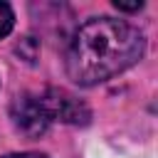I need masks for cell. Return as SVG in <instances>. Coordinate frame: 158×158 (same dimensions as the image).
<instances>
[{"mask_svg":"<svg viewBox=\"0 0 158 158\" xmlns=\"http://www.w3.org/2000/svg\"><path fill=\"white\" fill-rule=\"evenodd\" d=\"M146 52V37L126 20L91 17L74 32L67 49V74L81 86L101 84L128 67Z\"/></svg>","mask_w":158,"mask_h":158,"instance_id":"obj_1","label":"cell"},{"mask_svg":"<svg viewBox=\"0 0 158 158\" xmlns=\"http://www.w3.org/2000/svg\"><path fill=\"white\" fill-rule=\"evenodd\" d=\"M40 101H42V109H44V114H47L49 121H62V123H72V126H84V123H89V118H91L89 106H86L81 99H77L74 94L64 91V89L49 86V89L40 96Z\"/></svg>","mask_w":158,"mask_h":158,"instance_id":"obj_2","label":"cell"},{"mask_svg":"<svg viewBox=\"0 0 158 158\" xmlns=\"http://www.w3.org/2000/svg\"><path fill=\"white\" fill-rule=\"evenodd\" d=\"M10 116L15 128L27 138H40L49 128V118L42 109V101L40 96H32V94H20L10 106Z\"/></svg>","mask_w":158,"mask_h":158,"instance_id":"obj_3","label":"cell"},{"mask_svg":"<svg viewBox=\"0 0 158 158\" xmlns=\"http://www.w3.org/2000/svg\"><path fill=\"white\" fill-rule=\"evenodd\" d=\"M12 25H15V12H12V7H10L7 2L0 0V37L10 35Z\"/></svg>","mask_w":158,"mask_h":158,"instance_id":"obj_4","label":"cell"},{"mask_svg":"<svg viewBox=\"0 0 158 158\" xmlns=\"http://www.w3.org/2000/svg\"><path fill=\"white\" fill-rule=\"evenodd\" d=\"M114 7L126 10V12H133V10H141V7H143V2H114Z\"/></svg>","mask_w":158,"mask_h":158,"instance_id":"obj_5","label":"cell"},{"mask_svg":"<svg viewBox=\"0 0 158 158\" xmlns=\"http://www.w3.org/2000/svg\"><path fill=\"white\" fill-rule=\"evenodd\" d=\"M2 158H47L44 153H7Z\"/></svg>","mask_w":158,"mask_h":158,"instance_id":"obj_6","label":"cell"}]
</instances>
